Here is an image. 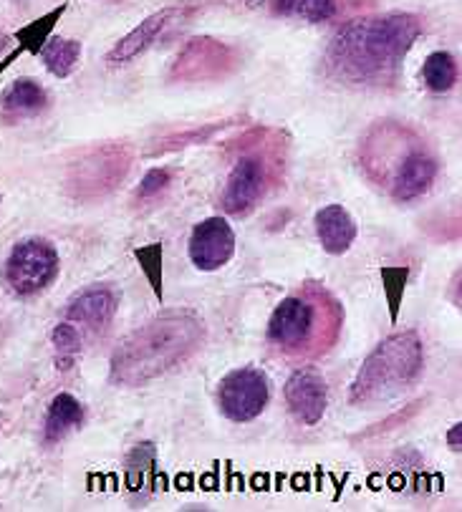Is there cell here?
<instances>
[{
  "label": "cell",
  "instance_id": "obj_19",
  "mask_svg": "<svg viewBox=\"0 0 462 512\" xmlns=\"http://www.w3.org/2000/svg\"><path fill=\"white\" fill-rule=\"evenodd\" d=\"M422 79H425L427 89L435 94H445L455 86L457 81V61L452 53L435 51L427 56L425 69H422Z\"/></svg>",
  "mask_w": 462,
  "mask_h": 512
},
{
  "label": "cell",
  "instance_id": "obj_29",
  "mask_svg": "<svg viewBox=\"0 0 462 512\" xmlns=\"http://www.w3.org/2000/svg\"><path fill=\"white\" fill-rule=\"evenodd\" d=\"M8 41H11V38H8L6 33H0V51H3V48L8 46Z\"/></svg>",
  "mask_w": 462,
  "mask_h": 512
},
{
  "label": "cell",
  "instance_id": "obj_10",
  "mask_svg": "<svg viewBox=\"0 0 462 512\" xmlns=\"http://www.w3.org/2000/svg\"><path fill=\"white\" fill-rule=\"evenodd\" d=\"M268 182V164L266 157L261 154H243V157L235 162L233 172L228 177V185H225L223 195V210L228 215L243 217L258 205V200L266 192Z\"/></svg>",
  "mask_w": 462,
  "mask_h": 512
},
{
  "label": "cell",
  "instance_id": "obj_12",
  "mask_svg": "<svg viewBox=\"0 0 462 512\" xmlns=\"http://www.w3.org/2000/svg\"><path fill=\"white\" fill-rule=\"evenodd\" d=\"M283 394H286L288 409L301 424L314 427L324 419L326 407H329V386L316 369L293 371Z\"/></svg>",
  "mask_w": 462,
  "mask_h": 512
},
{
  "label": "cell",
  "instance_id": "obj_20",
  "mask_svg": "<svg viewBox=\"0 0 462 512\" xmlns=\"http://www.w3.org/2000/svg\"><path fill=\"white\" fill-rule=\"evenodd\" d=\"M66 3H61L59 8H54L51 13H46V16L36 18L33 23H28L26 28H21V31L16 33V38L21 41V46L26 48L28 53H41V48L46 46V41L51 38V31H54L56 23L61 21V16L66 13Z\"/></svg>",
  "mask_w": 462,
  "mask_h": 512
},
{
  "label": "cell",
  "instance_id": "obj_11",
  "mask_svg": "<svg viewBox=\"0 0 462 512\" xmlns=\"http://www.w3.org/2000/svg\"><path fill=\"white\" fill-rule=\"evenodd\" d=\"M235 253V233L223 217H208L190 235V260L197 270L213 273L230 263Z\"/></svg>",
  "mask_w": 462,
  "mask_h": 512
},
{
  "label": "cell",
  "instance_id": "obj_27",
  "mask_svg": "<svg viewBox=\"0 0 462 512\" xmlns=\"http://www.w3.org/2000/svg\"><path fill=\"white\" fill-rule=\"evenodd\" d=\"M296 6H298V0H273V8H276V13H281V16H291V13H296Z\"/></svg>",
  "mask_w": 462,
  "mask_h": 512
},
{
  "label": "cell",
  "instance_id": "obj_9",
  "mask_svg": "<svg viewBox=\"0 0 462 512\" xmlns=\"http://www.w3.org/2000/svg\"><path fill=\"white\" fill-rule=\"evenodd\" d=\"M235 51L215 38H192L172 64L170 79L175 81H215L225 79L235 69Z\"/></svg>",
  "mask_w": 462,
  "mask_h": 512
},
{
  "label": "cell",
  "instance_id": "obj_5",
  "mask_svg": "<svg viewBox=\"0 0 462 512\" xmlns=\"http://www.w3.org/2000/svg\"><path fill=\"white\" fill-rule=\"evenodd\" d=\"M119 308V293L107 283L84 288L76 293L64 308V316L56 323L51 333V344L56 351V366L61 371L71 369L74 361L94 344L96 338L104 336L112 326Z\"/></svg>",
  "mask_w": 462,
  "mask_h": 512
},
{
  "label": "cell",
  "instance_id": "obj_21",
  "mask_svg": "<svg viewBox=\"0 0 462 512\" xmlns=\"http://www.w3.org/2000/svg\"><path fill=\"white\" fill-rule=\"evenodd\" d=\"M154 467H157V449H154V444L152 442L137 444L127 457L129 490L139 492L142 487H147V477L154 475Z\"/></svg>",
  "mask_w": 462,
  "mask_h": 512
},
{
  "label": "cell",
  "instance_id": "obj_3",
  "mask_svg": "<svg viewBox=\"0 0 462 512\" xmlns=\"http://www.w3.org/2000/svg\"><path fill=\"white\" fill-rule=\"evenodd\" d=\"M344 328V308L319 283H306L283 298L268 321V344L293 359L329 354Z\"/></svg>",
  "mask_w": 462,
  "mask_h": 512
},
{
  "label": "cell",
  "instance_id": "obj_17",
  "mask_svg": "<svg viewBox=\"0 0 462 512\" xmlns=\"http://www.w3.org/2000/svg\"><path fill=\"white\" fill-rule=\"evenodd\" d=\"M84 404L71 394H56L54 402L48 404L46 422H43V444H59L69 437L74 429L84 424Z\"/></svg>",
  "mask_w": 462,
  "mask_h": 512
},
{
  "label": "cell",
  "instance_id": "obj_28",
  "mask_svg": "<svg viewBox=\"0 0 462 512\" xmlns=\"http://www.w3.org/2000/svg\"><path fill=\"white\" fill-rule=\"evenodd\" d=\"M460 432H462V424H452L450 427V432H447V444H450L452 449H455V452H460Z\"/></svg>",
  "mask_w": 462,
  "mask_h": 512
},
{
  "label": "cell",
  "instance_id": "obj_26",
  "mask_svg": "<svg viewBox=\"0 0 462 512\" xmlns=\"http://www.w3.org/2000/svg\"><path fill=\"white\" fill-rule=\"evenodd\" d=\"M23 53H28V51H26V48L21 46V43H18V48H16V51H11V53H8V56H6V59L0 61V74H6V71L11 69V64H16V61L21 59Z\"/></svg>",
  "mask_w": 462,
  "mask_h": 512
},
{
  "label": "cell",
  "instance_id": "obj_16",
  "mask_svg": "<svg viewBox=\"0 0 462 512\" xmlns=\"http://www.w3.org/2000/svg\"><path fill=\"white\" fill-rule=\"evenodd\" d=\"M316 235L329 255H344L356 240V222L344 205H326L316 212Z\"/></svg>",
  "mask_w": 462,
  "mask_h": 512
},
{
  "label": "cell",
  "instance_id": "obj_23",
  "mask_svg": "<svg viewBox=\"0 0 462 512\" xmlns=\"http://www.w3.org/2000/svg\"><path fill=\"white\" fill-rule=\"evenodd\" d=\"M407 278H409V268H402V265H394V268L382 270L384 296H387L389 316H392V321H397V316H399V303H402V298H404Z\"/></svg>",
  "mask_w": 462,
  "mask_h": 512
},
{
  "label": "cell",
  "instance_id": "obj_25",
  "mask_svg": "<svg viewBox=\"0 0 462 512\" xmlns=\"http://www.w3.org/2000/svg\"><path fill=\"white\" fill-rule=\"evenodd\" d=\"M172 175L167 172V169H160V167H154L149 169L147 175H144L142 185H139L137 190V200H154L157 195H162V192L167 190V185H170Z\"/></svg>",
  "mask_w": 462,
  "mask_h": 512
},
{
  "label": "cell",
  "instance_id": "obj_22",
  "mask_svg": "<svg viewBox=\"0 0 462 512\" xmlns=\"http://www.w3.org/2000/svg\"><path fill=\"white\" fill-rule=\"evenodd\" d=\"M134 258L139 260V268L147 275L154 296L162 301V245L152 243L144 245V248H137L134 250Z\"/></svg>",
  "mask_w": 462,
  "mask_h": 512
},
{
  "label": "cell",
  "instance_id": "obj_13",
  "mask_svg": "<svg viewBox=\"0 0 462 512\" xmlns=\"http://www.w3.org/2000/svg\"><path fill=\"white\" fill-rule=\"evenodd\" d=\"M437 172H440V162L432 154V149L425 142H417L415 149L404 157L402 167L397 169V175L392 177L387 190L397 202H412L430 192L435 185Z\"/></svg>",
  "mask_w": 462,
  "mask_h": 512
},
{
  "label": "cell",
  "instance_id": "obj_2",
  "mask_svg": "<svg viewBox=\"0 0 462 512\" xmlns=\"http://www.w3.org/2000/svg\"><path fill=\"white\" fill-rule=\"evenodd\" d=\"M208 338L205 321L195 311L172 308L134 328L114 349L109 381L124 389L147 386L190 361Z\"/></svg>",
  "mask_w": 462,
  "mask_h": 512
},
{
  "label": "cell",
  "instance_id": "obj_4",
  "mask_svg": "<svg viewBox=\"0 0 462 512\" xmlns=\"http://www.w3.org/2000/svg\"><path fill=\"white\" fill-rule=\"evenodd\" d=\"M425 371V344L417 331L392 333L364 359L351 384V404H374L412 389Z\"/></svg>",
  "mask_w": 462,
  "mask_h": 512
},
{
  "label": "cell",
  "instance_id": "obj_8",
  "mask_svg": "<svg viewBox=\"0 0 462 512\" xmlns=\"http://www.w3.org/2000/svg\"><path fill=\"white\" fill-rule=\"evenodd\" d=\"M271 399V381L255 366L233 369L218 384V407L230 422H253L263 414Z\"/></svg>",
  "mask_w": 462,
  "mask_h": 512
},
{
  "label": "cell",
  "instance_id": "obj_24",
  "mask_svg": "<svg viewBox=\"0 0 462 512\" xmlns=\"http://www.w3.org/2000/svg\"><path fill=\"white\" fill-rule=\"evenodd\" d=\"M296 13L308 23H324L336 16V0H298Z\"/></svg>",
  "mask_w": 462,
  "mask_h": 512
},
{
  "label": "cell",
  "instance_id": "obj_15",
  "mask_svg": "<svg viewBox=\"0 0 462 512\" xmlns=\"http://www.w3.org/2000/svg\"><path fill=\"white\" fill-rule=\"evenodd\" d=\"M48 106V94L36 79H16L0 99V119L6 124H18L43 114Z\"/></svg>",
  "mask_w": 462,
  "mask_h": 512
},
{
  "label": "cell",
  "instance_id": "obj_6",
  "mask_svg": "<svg viewBox=\"0 0 462 512\" xmlns=\"http://www.w3.org/2000/svg\"><path fill=\"white\" fill-rule=\"evenodd\" d=\"M132 167V152L127 144H101L86 152L79 162L69 167L66 195L79 202H94L117 190Z\"/></svg>",
  "mask_w": 462,
  "mask_h": 512
},
{
  "label": "cell",
  "instance_id": "obj_18",
  "mask_svg": "<svg viewBox=\"0 0 462 512\" xmlns=\"http://www.w3.org/2000/svg\"><path fill=\"white\" fill-rule=\"evenodd\" d=\"M41 61L56 79H69L76 71L81 59V41H74V38H59L51 36L46 41V46L41 48Z\"/></svg>",
  "mask_w": 462,
  "mask_h": 512
},
{
  "label": "cell",
  "instance_id": "obj_14",
  "mask_svg": "<svg viewBox=\"0 0 462 512\" xmlns=\"http://www.w3.org/2000/svg\"><path fill=\"white\" fill-rule=\"evenodd\" d=\"M177 18H185V11L177 6L162 8V11L152 13L149 18H144L134 31H129L122 41L114 43L112 51L107 53V64L109 66H124L129 61H134L137 56H142L144 51L154 46V43L160 41L162 33L167 28H172L177 23Z\"/></svg>",
  "mask_w": 462,
  "mask_h": 512
},
{
  "label": "cell",
  "instance_id": "obj_1",
  "mask_svg": "<svg viewBox=\"0 0 462 512\" xmlns=\"http://www.w3.org/2000/svg\"><path fill=\"white\" fill-rule=\"evenodd\" d=\"M422 31V18L415 13H384L346 23L324 53L326 74L354 89L392 86Z\"/></svg>",
  "mask_w": 462,
  "mask_h": 512
},
{
  "label": "cell",
  "instance_id": "obj_7",
  "mask_svg": "<svg viewBox=\"0 0 462 512\" xmlns=\"http://www.w3.org/2000/svg\"><path fill=\"white\" fill-rule=\"evenodd\" d=\"M61 258L54 243L46 238H23L13 245L6 265H3V280L8 291L18 298H31L46 291L59 278Z\"/></svg>",
  "mask_w": 462,
  "mask_h": 512
}]
</instances>
